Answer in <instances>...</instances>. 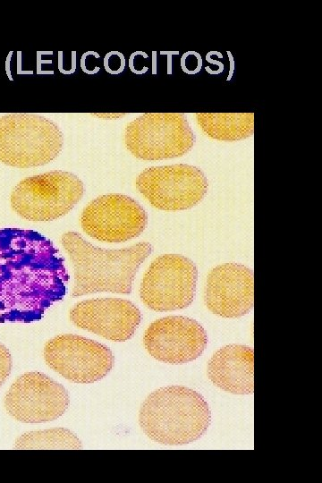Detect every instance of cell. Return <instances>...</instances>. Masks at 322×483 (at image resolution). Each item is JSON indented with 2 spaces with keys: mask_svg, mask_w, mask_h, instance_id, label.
I'll list each match as a JSON object with an SVG mask.
<instances>
[{
  "mask_svg": "<svg viewBox=\"0 0 322 483\" xmlns=\"http://www.w3.org/2000/svg\"><path fill=\"white\" fill-rule=\"evenodd\" d=\"M196 136L183 113H146L127 123L126 148L138 159L180 157L191 150Z\"/></svg>",
  "mask_w": 322,
  "mask_h": 483,
  "instance_id": "8992f818",
  "label": "cell"
},
{
  "mask_svg": "<svg viewBox=\"0 0 322 483\" xmlns=\"http://www.w3.org/2000/svg\"><path fill=\"white\" fill-rule=\"evenodd\" d=\"M147 352L158 361L184 364L198 359L208 344L205 328L184 316H167L152 322L143 336Z\"/></svg>",
  "mask_w": 322,
  "mask_h": 483,
  "instance_id": "7c38bea8",
  "label": "cell"
},
{
  "mask_svg": "<svg viewBox=\"0 0 322 483\" xmlns=\"http://www.w3.org/2000/svg\"><path fill=\"white\" fill-rule=\"evenodd\" d=\"M12 369V356L9 350L0 343V388L9 377Z\"/></svg>",
  "mask_w": 322,
  "mask_h": 483,
  "instance_id": "ffe728a7",
  "label": "cell"
},
{
  "mask_svg": "<svg viewBox=\"0 0 322 483\" xmlns=\"http://www.w3.org/2000/svg\"><path fill=\"white\" fill-rule=\"evenodd\" d=\"M161 55H178L179 52L178 51H174V52H160Z\"/></svg>",
  "mask_w": 322,
  "mask_h": 483,
  "instance_id": "cb8c5ba5",
  "label": "cell"
},
{
  "mask_svg": "<svg viewBox=\"0 0 322 483\" xmlns=\"http://www.w3.org/2000/svg\"><path fill=\"white\" fill-rule=\"evenodd\" d=\"M142 431L151 440L181 445L199 439L211 423L207 401L196 390L169 386L152 392L139 412Z\"/></svg>",
  "mask_w": 322,
  "mask_h": 483,
  "instance_id": "3957f363",
  "label": "cell"
},
{
  "mask_svg": "<svg viewBox=\"0 0 322 483\" xmlns=\"http://www.w3.org/2000/svg\"><path fill=\"white\" fill-rule=\"evenodd\" d=\"M196 122L204 134L220 141H237L254 133L253 113H196Z\"/></svg>",
  "mask_w": 322,
  "mask_h": 483,
  "instance_id": "2e32d148",
  "label": "cell"
},
{
  "mask_svg": "<svg viewBox=\"0 0 322 483\" xmlns=\"http://www.w3.org/2000/svg\"><path fill=\"white\" fill-rule=\"evenodd\" d=\"M69 403L64 386L38 371L19 376L4 398L6 412L23 423L55 420L66 411Z\"/></svg>",
  "mask_w": 322,
  "mask_h": 483,
  "instance_id": "8fae6325",
  "label": "cell"
},
{
  "mask_svg": "<svg viewBox=\"0 0 322 483\" xmlns=\"http://www.w3.org/2000/svg\"><path fill=\"white\" fill-rule=\"evenodd\" d=\"M84 194L81 180L72 173L55 170L26 177L10 195L12 209L30 221H52L68 214Z\"/></svg>",
  "mask_w": 322,
  "mask_h": 483,
  "instance_id": "5b68a950",
  "label": "cell"
},
{
  "mask_svg": "<svg viewBox=\"0 0 322 483\" xmlns=\"http://www.w3.org/2000/svg\"><path fill=\"white\" fill-rule=\"evenodd\" d=\"M15 449H81L79 437L64 428L29 431L18 436Z\"/></svg>",
  "mask_w": 322,
  "mask_h": 483,
  "instance_id": "e0dca14e",
  "label": "cell"
},
{
  "mask_svg": "<svg viewBox=\"0 0 322 483\" xmlns=\"http://www.w3.org/2000/svg\"><path fill=\"white\" fill-rule=\"evenodd\" d=\"M64 258L43 234L0 230V323L39 320L66 294Z\"/></svg>",
  "mask_w": 322,
  "mask_h": 483,
  "instance_id": "6da1fadb",
  "label": "cell"
},
{
  "mask_svg": "<svg viewBox=\"0 0 322 483\" xmlns=\"http://www.w3.org/2000/svg\"><path fill=\"white\" fill-rule=\"evenodd\" d=\"M60 242L73 267L72 297L97 292L131 293L140 266L152 252L147 242L119 250L102 249L72 231L62 234Z\"/></svg>",
  "mask_w": 322,
  "mask_h": 483,
  "instance_id": "7a4b0ae2",
  "label": "cell"
},
{
  "mask_svg": "<svg viewBox=\"0 0 322 483\" xmlns=\"http://www.w3.org/2000/svg\"><path fill=\"white\" fill-rule=\"evenodd\" d=\"M135 185L152 207L164 211L191 208L204 199L208 189L203 171L187 164L145 168Z\"/></svg>",
  "mask_w": 322,
  "mask_h": 483,
  "instance_id": "ba28073f",
  "label": "cell"
},
{
  "mask_svg": "<svg viewBox=\"0 0 322 483\" xmlns=\"http://www.w3.org/2000/svg\"><path fill=\"white\" fill-rule=\"evenodd\" d=\"M226 54L228 55L229 64H230L229 73H228V76L226 78V80H230L232 79V77H233V71H234V60H233L232 53L230 51H226Z\"/></svg>",
  "mask_w": 322,
  "mask_h": 483,
  "instance_id": "7402d4cb",
  "label": "cell"
},
{
  "mask_svg": "<svg viewBox=\"0 0 322 483\" xmlns=\"http://www.w3.org/2000/svg\"><path fill=\"white\" fill-rule=\"evenodd\" d=\"M104 66L107 72L118 74L124 70L125 58L119 51H111L104 58Z\"/></svg>",
  "mask_w": 322,
  "mask_h": 483,
  "instance_id": "d6986e66",
  "label": "cell"
},
{
  "mask_svg": "<svg viewBox=\"0 0 322 483\" xmlns=\"http://www.w3.org/2000/svg\"><path fill=\"white\" fill-rule=\"evenodd\" d=\"M80 222L83 232L97 241L123 242L143 233L148 215L132 198L109 193L92 199L83 208Z\"/></svg>",
  "mask_w": 322,
  "mask_h": 483,
  "instance_id": "30bf717a",
  "label": "cell"
},
{
  "mask_svg": "<svg viewBox=\"0 0 322 483\" xmlns=\"http://www.w3.org/2000/svg\"><path fill=\"white\" fill-rule=\"evenodd\" d=\"M206 60L208 63H211L213 64H216L217 65V71L219 73H221L223 71H224V64L220 61H217V60H215V59H212L211 55L207 53L206 55Z\"/></svg>",
  "mask_w": 322,
  "mask_h": 483,
  "instance_id": "603a6c76",
  "label": "cell"
},
{
  "mask_svg": "<svg viewBox=\"0 0 322 483\" xmlns=\"http://www.w3.org/2000/svg\"><path fill=\"white\" fill-rule=\"evenodd\" d=\"M254 355L251 347L229 344L217 350L208 363V376L220 389L234 394H252Z\"/></svg>",
  "mask_w": 322,
  "mask_h": 483,
  "instance_id": "9a60e30c",
  "label": "cell"
},
{
  "mask_svg": "<svg viewBox=\"0 0 322 483\" xmlns=\"http://www.w3.org/2000/svg\"><path fill=\"white\" fill-rule=\"evenodd\" d=\"M64 135L49 118L36 114L0 116V162L17 168L42 166L62 152Z\"/></svg>",
  "mask_w": 322,
  "mask_h": 483,
  "instance_id": "277c9868",
  "label": "cell"
},
{
  "mask_svg": "<svg viewBox=\"0 0 322 483\" xmlns=\"http://www.w3.org/2000/svg\"><path fill=\"white\" fill-rule=\"evenodd\" d=\"M180 62L182 72L190 75L199 72L203 64L200 54L192 50L183 53Z\"/></svg>",
  "mask_w": 322,
  "mask_h": 483,
  "instance_id": "ac0fdd59",
  "label": "cell"
},
{
  "mask_svg": "<svg viewBox=\"0 0 322 483\" xmlns=\"http://www.w3.org/2000/svg\"><path fill=\"white\" fill-rule=\"evenodd\" d=\"M198 270L180 254H164L149 265L140 283V297L148 309L172 311L189 307L196 294Z\"/></svg>",
  "mask_w": 322,
  "mask_h": 483,
  "instance_id": "52a82bcc",
  "label": "cell"
},
{
  "mask_svg": "<svg viewBox=\"0 0 322 483\" xmlns=\"http://www.w3.org/2000/svg\"><path fill=\"white\" fill-rule=\"evenodd\" d=\"M47 365L65 379L89 384L105 377L112 369L114 358L111 350L97 341L64 334L49 339L44 345Z\"/></svg>",
  "mask_w": 322,
  "mask_h": 483,
  "instance_id": "9c48e42d",
  "label": "cell"
},
{
  "mask_svg": "<svg viewBox=\"0 0 322 483\" xmlns=\"http://www.w3.org/2000/svg\"><path fill=\"white\" fill-rule=\"evenodd\" d=\"M126 114H118V113H113V114H91L92 116L98 117V118H106V119H112V118H119L124 116Z\"/></svg>",
  "mask_w": 322,
  "mask_h": 483,
  "instance_id": "44dd1931",
  "label": "cell"
},
{
  "mask_svg": "<svg viewBox=\"0 0 322 483\" xmlns=\"http://www.w3.org/2000/svg\"><path fill=\"white\" fill-rule=\"evenodd\" d=\"M69 318L77 327L105 339L124 342L131 339L141 320L140 309L120 298H96L75 303Z\"/></svg>",
  "mask_w": 322,
  "mask_h": 483,
  "instance_id": "4fadbf2b",
  "label": "cell"
},
{
  "mask_svg": "<svg viewBox=\"0 0 322 483\" xmlns=\"http://www.w3.org/2000/svg\"><path fill=\"white\" fill-rule=\"evenodd\" d=\"M252 269L237 263L215 267L208 275L204 301L214 314L227 318L248 314L254 304Z\"/></svg>",
  "mask_w": 322,
  "mask_h": 483,
  "instance_id": "5bb4252c",
  "label": "cell"
}]
</instances>
